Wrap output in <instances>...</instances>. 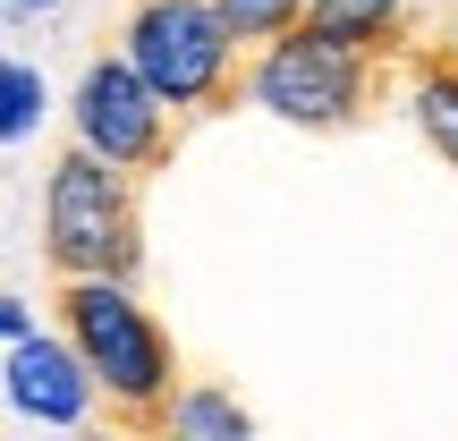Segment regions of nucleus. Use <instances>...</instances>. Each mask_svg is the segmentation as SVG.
Wrapping results in <instances>:
<instances>
[{
	"label": "nucleus",
	"mask_w": 458,
	"mask_h": 441,
	"mask_svg": "<svg viewBox=\"0 0 458 441\" xmlns=\"http://www.w3.org/2000/svg\"><path fill=\"white\" fill-rule=\"evenodd\" d=\"M306 26H323V34H340V43H357V51H408L416 34H408V0H306Z\"/></svg>",
	"instance_id": "obj_8"
},
{
	"label": "nucleus",
	"mask_w": 458,
	"mask_h": 441,
	"mask_svg": "<svg viewBox=\"0 0 458 441\" xmlns=\"http://www.w3.org/2000/svg\"><path fill=\"white\" fill-rule=\"evenodd\" d=\"M408 111L433 136V153L458 170V43H408Z\"/></svg>",
	"instance_id": "obj_7"
},
{
	"label": "nucleus",
	"mask_w": 458,
	"mask_h": 441,
	"mask_svg": "<svg viewBox=\"0 0 458 441\" xmlns=\"http://www.w3.org/2000/svg\"><path fill=\"white\" fill-rule=\"evenodd\" d=\"M60 340L77 348L94 399L128 433H162L170 399H179V348L153 323V306H136V280L77 272L60 280Z\"/></svg>",
	"instance_id": "obj_1"
},
{
	"label": "nucleus",
	"mask_w": 458,
	"mask_h": 441,
	"mask_svg": "<svg viewBox=\"0 0 458 441\" xmlns=\"http://www.w3.org/2000/svg\"><path fill=\"white\" fill-rule=\"evenodd\" d=\"M68 119H77V145L102 153V162H119L128 179H153V170L179 153V128H187V119L170 111V102L153 94L128 60H119V51H111V60H94V68L77 77Z\"/></svg>",
	"instance_id": "obj_5"
},
{
	"label": "nucleus",
	"mask_w": 458,
	"mask_h": 441,
	"mask_svg": "<svg viewBox=\"0 0 458 441\" xmlns=\"http://www.w3.org/2000/svg\"><path fill=\"white\" fill-rule=\"evenodd\" d=\"M0 391H9L17 416H43V425H85V416H94V382H85L77 348L51 340V331H17L9 340Z\"/></svg>",
	"instance_id": "obj_6"
},
{
	"label": "nucleus",
	"mask_w": 458,
	"mask_h": 441,
	"mask_svg": "<svg viewBox=\"0 0 458 441\" xmlns=\"http://www.w3.org/2000/svg\"><path fill=\"white\" fill-rule=\"evenodd\" d=\"M162 433H213V441H246V408L221 391H179L162 416Z\"/></svg>",
	"instance_id": "obj_9"
},
{
	"label": "nucleus",
	"mask_w": 458,
	"mask_h": 441,
	"mask_svg": "<svg viewBox=\"0 0 458 441\" xmlns=\"http://www.w3.org/2000/svg\"><path fill=\"white\" fill-rule=\"evenodd\" d=\"M17 331H34V314H26V297H0V348H9Z\"/></svg>",
	"instance_id": "obj_12"
},
{
	"label": "nucleus",
	"mask_w": 458,
	"mask_h": 441,
	"mask_svg": "<svg viewBox=\"0 0 458 441\" xmlns=\"http://www.w3.org/2000/svg\"><path fill=\"white\" fill-rule=\"evenodd\" d=\"M213 17L229 26V43H238V51H255V43H272L280 26H297L306 0H213Z\"/></svg>",
	"instance_id": "obj_11"
},
{
	"label": "nucleus",
	"mask_w": 458,
	"mask_h": 441,
	"mask_svg": "<svg viewBox=\"0 0 458 441\" xmlns=\"http://www.w3.org/2000/svg\"><path fill=\"white\" fill-rule=\"evenodd\" d=\"M17 9H60V0H17Z\"/></svg>",
	"instance_id": "obj_13"
},
{
	"label": "nucleus",
	"mask_w": 458,
	"mask_h": 441,
	"mask_svg": "<svg viewBox=\"0 0 458 441\" xmlns=\"http://www.w3.org/2000/svg\"><path fill=\"white\" fill-rule=\"evenodd\" d=\"M43 128V77L26 60H0V145H26Z\"/></svg>",
	"instance_id": "obj_10"
},
{
	"label": "nucleus",
	"mask_w": 458,
	"mask_h": 441,
	"mask_svg": "<svg viewBox=\"0 0 458 441\" xmlns=\"http://www.w3.org/2000/svg\"><path fill=\"white\" fill-rule=\"evenodd\" d=\"M119 60H128L179 119L229 111V102L246 94V51L229 43L213 0H136L128 34H119Z\"/></svg>",
	"instance_id": "obj_4"
},
{
	"label": "nucleus",
	"mask_w": 458,
	"mask_h": 441,
	"mask_svg": "<svg viewBox=\"0 0 458 441\" xmlns=\"http://www.w3.org/2000/svg\"><path fill=\"white\" fill-rule=\"evenodd\" d=\"M246 94L263 102L272 119H289V128H357L365 111L382 102V51H357L340 43V34L323 26H280L272 43H255V68H246Z\"/></svg>",
	"instance_id": "obj_3"
},
{
	"label": "nucleus",
	"mask_w": 458,
	"mask_h": 441,
	"mask_svg": "<svg viewBox=\"0 0 458 441\" xmlns=\"http://www.w3.org/2000/svg\"><path fill=\"white\" fill-rule=\"evenodd\" d=\"M43 255L60 280L102 272V280H136L145 272V221H136V179L102 153L68 145L43 179Z\"/></svg>",
	"instance_id": "obj_2"
}]
</instances>
